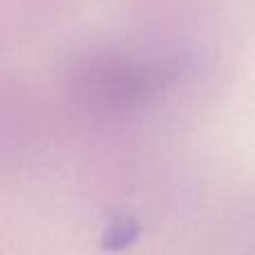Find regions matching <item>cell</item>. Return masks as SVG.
<instances>
[{
  "instance_id": "obj_1",
  "label": "cell",
  "mask_w": 255,
  "mask_h": 255,
  "mask_svg": "<svg viewBox=\"0 0 255 255\" xmlns=\"http://www.w3.org/2000/svg\"><path fill=\"white\" fill-rule=\"evenodd\" d=\"M172 70L161 63L136 61L121 54H90L74 63L70 85L76 99L101 110L143 106L168 88Z\"/></svg>"
}]
</instances>
